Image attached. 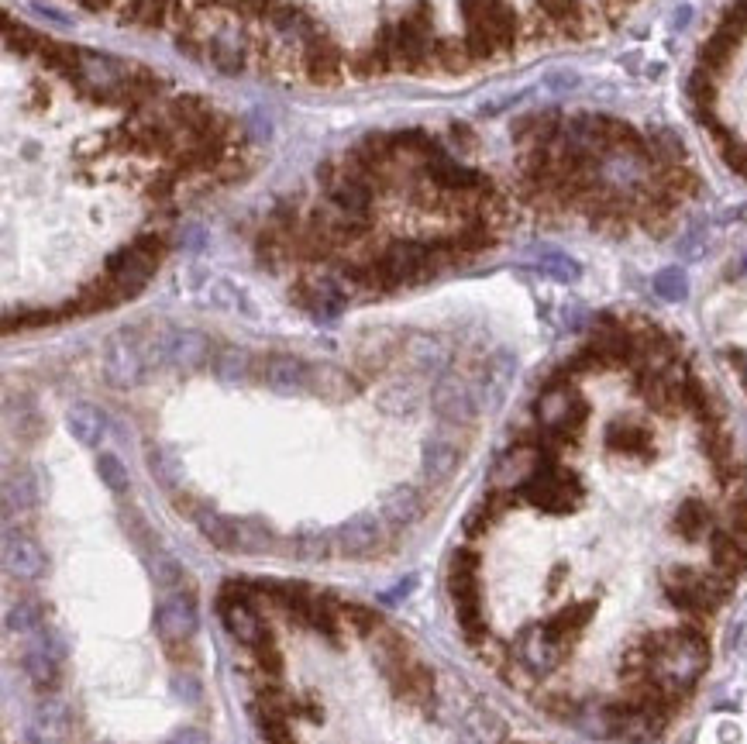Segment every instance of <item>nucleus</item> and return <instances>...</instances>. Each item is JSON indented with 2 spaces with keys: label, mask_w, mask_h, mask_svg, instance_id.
<instances>
[{
  "label": "nucleus",
  "mask_w": 747,
  "mask_h": 744,
  "mask_svg": "<svg viewBox=\"0 0 747 744\" xmlns=\"http://www.w3.org/2000/svg\"><path fill=\"white\" fill-rule=\"evenodd\" d=\"M451 262V252L445 245H393L389 252L379 259V266L372 269V283L379 286H400V283H414V279L434 273L438 266Z\"/></svg>",
  "instance_id": "nucleus-1"
},
{
  "label": "nucleus",
  "mask_w": 747,
  "mask_h": 744,
  "mask_svg": "<svg viewBox=\"0 0 747 744\" xmlns=\"http://www.w3.org/2000/svg\"><path fill=\"white\" fill-rule=\"evenodd\" d=\"M155 266H159V242H155V238H142V242L121 248V252L107 262V286H111L118 300L135 297L138 290H145Z\"/></svg>",
  "instance_id": "nucleus-2"
},
{
  "label": "nucleus",
  "mask_w": 747,
  "mask_h": 744,
  "mask_svg": "<svg viewBox=\"0 0 747 744\" xmlns=\"http://www.w3.org/2000/svg\"><path fill=\"white\" fill-rule=\"evenodd\" d=\"M217 610H221V620H224V627H228V634L231 638H238L241 645L255 648L266 638H272L269 627L262 624L259 614H255L252 600H248V593L241 586H231L228 593L217 596Z\"/></svg>",
  "instance_id": "nucleus-3"
},
{
  "label": "nucleus",
  "mask_w": 747,
  "mask_h": 744,
  "mask_svg": "<svg viewBox=\"0 0 747 744\" xmlns=\"http://www.w3.org/2000/svg\"><path fill=\"white\" fill-rule=\"evenodd\" d=\"M104 376L118 390H131V386L142 383L145 376V355L135 341L128 338V331H118L104 345Z\"/></svg>",
  "instance_id": "nucleus-4"
},
{
  "label": "nucleus",
  "mask_w": 747,
  "mask_h": 744,
  "mask_svg": "<svg viewBox=\"0 0 747 744\" xmlns=\"http://www.w3.org/2000/svg\"><path fill=\"white\" fill-rule=\"evenodd\" d=\"M434 414L448 424H472L479 414V400L472 393V386L458 376H441L431 390Z\"/></svg>",
  "instance_id": "nucleus-5"
},
{
  "label": "nucleus",
  "mask_w": 747,
  "mask_h": 744,
  "mask_svg": "<svg viewBox=\"0 0 747 744\" xmlns=\"http://www.w3.org/2000/svg\"><path fill=\"white\" fill-rule=\"evenodd\" d=\"M317 366H307L297 355H272L262 366V383L279 397H297V393H314Z\"/></svg>",
  "instance_id": "nucleus-6"
},
{
  "label": "nucleus",
  "mask_w": 747,
  "mask_h": 744,
  "mask_svg": "<svg viewBox=\"0 0 747 744\" xmlns=\"http://www.w3.org/2000/svg\"><path fill=\"white\" fill-rule=\"evenodd\" d=\"M155 631L166 645H183L197 634V607H193L190 596L173 593L159 603L155 610Z\"/></svg>",
  "instance_id": "nucleus-7"
},
{
  "label": "nucleus",
  "mask_w": 747,
  "mask_h": 744,
  "mask_svg": "<svg viewBox=\"0 0 747 744\" xmlns=\"http://www.w3.org/2000/svg\"><path fill=\"white\" fill-rule=\"evenodd\" d=\"M383 545V524L372 514H359L334 531V548L345 558H369Z\"/></svg>",
  "instance_id": "nucleus-8"
},
{
  "label": "nucleus",
  "mask_w": 747,
  "mask_h": 744,
  "mask_svg": "<svg viewBox=\"0 0 747 744\" xmlns=\"http://www.w3.org/2000/svg\"><path fill=\"white\" fill-rule=\"evenodd\" d=\"M458 462H462V445L455 438H448V434H431L424 441V448H420V469L434 483H445L458 469Z\"/></svg>",
  "instance_id": "nucleus-9"
},
{
  "label": "nucleus",
  "mask_w": 747,
  "mask_h": 744,
  "mask_svg": "<svg viewBox=\"0 0 747 744\" xmlns=\"http://www.w3.org/2000/svg\"><path fill=\"white\" fill-rule=\"evenodd\" d=\"M4 569L18 579H35L38 572L45 569V555L42 548L31 538H21V534H7L4 541Z\"/></svg>",
  "instance_id": "nucleus-10"
},
{
  "label": "nucleus",
  "mask_w": 747,
  "mask_h": 744,
  "mask_svg": "<svg viewBox=\"0 0 747 744\" xmlns=\"http://www.w3.org/2000/svg\"><path fill=\"white\" fill-rule=\"evenodd\" d=\"M210 359V341L200 331H176L169 328V362L176 369L190 372L200 369Z\"/></svg>",
  "instance_id": "nucleus-11"
},
{
  "label": "nucleus",
  "mask_w": 747,
  "mask_h": 744,
  "mask_svg": "<svg viewBox=\"0 0 747 744\" xmlns=\"http://www.w3.org/2000/svg\"><path fill=\"white\" fill-rule=\"evenodd\" d=\"M66 424H69V431H73V438L87 448H97L100 438L107 434L104 410H97L93 403H73L66 414Z\"/></svg>",
  "instance_id": "nucleus-12"
},
{
  "label": "nucleus",
  "mask_w": 747,
  "mask_h": 744,
  "mask_svg": "<svg viewBox=\"0 0 747 744\" xmlns=\"http://www.w3.org/2000/svg\"><path fill=\"white\" fill-rule=\"evenodd\" d=\"M503 738V720L489 707H472L462 717V741L465 744H496Z\"/></svg>",
  "instance_id": "nucleus-13"
},
{
  "label": "nucleus",
  "mask_w": 747,
  "mask_h": 744,
  "mask_svg": "<svg viewBox=\"0 0 747 744\" xmlns=\"http://www.w3.org/2000/svg\"><path fill=\"white\" fill-rule=\"evenodd\" d=\"M420 514H424V496L410 490V486H400V490H393L383 500V517L393 527H410L414 521H420Z\"/></svg>",
  "instance_id": "nucleus-14"
},
{
  "label": "nucleus",
  "mask_w": 747,
  "mask_h": 744,
  "mask_svg": "<svg viewBox=\"0 0 747 744\" xmlns=\"http://www.w3.org/2000/svg\"><path fill=\"white\" fill-rule=\"evenodd\" d=\"M25 672L38 689H52L59 682V648L38 645L25 655Z\"/></svg>",
  "instance_id": "nucleus-15"
},
{
  "label": "nucleus",
  "mask_w": 747,
  "mask_h": 744,
  "mask_svg": "<svg viewBox=\"0 0 747 744\" xmlns=\"http://www.w3.org/2000/svg\"><path fill=\"white\" fill-rule=\"evenodd\" d=\"M328 197H331V204L338 207V211L345 214V217H362L365 211H369V204H372L369 186H362L359 180L334 183L331 190H328Z\"/></svg>",
  "instance_id": "nucleus-16"
},
{
  "label": "nucleus",
  "mask_w": 747,
  "mask_h": 744,
  "mask_svg": "<svg viewBox=\"0 0 747 744\" xmlns=\"http://www.w3.org/2000/svg\"><path fill=\"white\" fill-rule=\"evenodd\" d=\"M197 527H200V534H204L210 545L235 552V521H231V517L217 514V510H210V507H200L197 510Z\"/></svg>",
  "instance_id": "nucleus-17"
},
{
  "label": "nucleus",
  "mask_w": 747,
  "mask_h": 744,
  "mask_svg": "<svg viewBox=\"0 0 747 744\" xmlns=\"http://www.w3.org/2000/svg\"><path fill=\"white\" fill-rule=\"evenodd\" d=\"M307 620L310 627H314L321 638L328 641H338V631H341V607H334V603L328 600V596H314L307 607Z\"/></svg>",
  "instance_id": "nucleus-18"
},
{
  "label": "nucleus",
  "mask_w": 747,
  "mask_h": 744,
  "mask_svg": "<svg viewBox=\"0 0 747 744\" xmlns=\"http://www.w3.org/2000/svg\"><path fill=\"white\" fill-rule=\"evenodd\" d=\"M35 500H38L35 476H31L28 469H18L4 479V510L7 514H11V510H28Z\"/></svg>",
  "instance_id": "nucleus-19"
},
{
  "label": "nucleus",
  "mask_w": 747,
  "mask_h": 744,
  "mask_svg": "<svg viewBox=\"0 0 747 744\" xmlns=\"http://www.w3.org/2000/svg\"><path fill=\"white\" fill-rule=\"evenodd\" d=\"M307 307L314 310L317 317H334L345 307V290H341L334 279H317L307 290Z\"/></svg>",
  "instance_id": "nucleus-20"
},
{
  "label": "nucleus",
  "mask_w": 747,
  "mask_h": 744,
  "mask_svg": "<svg viewBox=\"0 0 747 744\" xmlns=\"http://www.w3.org/2000/svg\"><path fill=\"white\" fill-rule=\"evenodd\" d=\"M248 369H252V355L245 348H224L214 359V372L221 383H241L248 376Z\"/></svg>",
  "instance_id": "nucleus-21"
},
{
  "label": "nucleus",
  "mask_w": 747,
  "mask_h": 744,
  "mask_svg": "<svg viewBox=\"0 0 747 744\" xmlns=\"http://www.w3.org/2000/svg\"><path fill=\"white\" fill-rule=\"evenodd\" d=\"M272 545V534L262 521H235V552L262 555Z\"/></svg>",
  "instance_id": "nucleus-22"
},
{
  "label": "nucleus",
  "mask_w": 747,
  "mask_h": 744,
  "mask_svg": "<svg viewBox=\"0 0 747 744\" xmlns=\"http://www.w3.org/2000/svg\"><path fill=\"white\" fill-rule=\"evenodd\" d=\"M149 469H152V476L159 479L162 486H176V483H180V476H183L180 455H176L169 445H155L152 448V452H149Z\"/></svg>",
  "instance_id": "nucleus-23"
},
{
  "label": "nucleus",
  "mask_w": 747,
  "mask_h": 744,
  "mask_svg": "<svg viewBox=\"0 0 747 744\" xmlns=\"http://www.w3.org/2000/svg\"><path fill=\"white\" fill-rule=\"evenodd\" d=\"M334 545V538H328L324 531H300L297 538L290 541V552L300 562H317V558H328Z\"/></svg>",
  "instance_id": "nucleus-24"
},
{
  "label": "nucleus",
  "mask_w": 747,
  "mask_h": 744,
  "mask_svg": "<svg viewBox=\"0 0 747 744\" xmlns=\"http://www.w3.org/2000/svg\"><path fill=\"white\" fill-rule=\"evenodd\" d=\"M38 627H42V610H38L35 600H18L7 610V631L11 634H31Z\"/></svg>",
  "instance_id": "nucleus-25"
},
{
  "label": "nucleus",
  "mask_w": 747,
  "mask_h": 744,
  "mask_svg": "<svg viewBox=\"0 0 747 744\" xmlns=\"http://www.w3.org/2000/svg\"><path fill=\"white\" fill-rule=\"evenodd\" d=\"M97 472H100V479H104V486H107V490H111V493H128L131 479H128V469H124V462L118 459V455L100 452V459H97Z\"/></svg>",
  "instance_id": "nucleus-26"
},
{
  "label": "nucleus",
  "mask_w": 747,
  "mask_h": 744,
  "mask_svg": "<svg viewBox=\"0 0 747 744\" xmlns=\"http://www.w3.org/2000/svg\"><path fill=\"white\" fill-rule=\"evenodd\" d=\"M655 293L661 300H686L689 293V279L682 269H661V273L655 276Z\"/></svg>",
  "instance_id": "nucleus-27"
},
{
  "label": "nucleus",
  "mask_w": 747,
  "mask_h": 744,
  "mask_svg": "<svg viewBox=\"0 0 747 744\" xmlns=\"http://www.w3.org/2000/svg\"><path fill=\"white\" fill-rule=\"evenodd\" d=\"M341 620H348V624H352L362 638H372V634L383 627V617H379L376 610H369V607H359V603H348V607H341Z\"/></svg>",
  "instance_id": "nucleus-28"
},
{
  "label": "nucleus",
  "mask_w": 747,
  "mask_h": 744,
  "mask_svg": "<svg viewBox=\"0 0 747 744\" xmlns=\"http://www.w3.org/2000/svg\"><path fill=\"white\" fill-rule=\"evenodd\" d=\"M541 269L551 279H562V283H572V279H579V262L568 259V255H562V252L541 255Z\"/></svg>",
  "instance_id": "nucleus-29"
},
{
  "label": "nucleus",
  "mask_w": 747,
  "mask_h": 744,
  "mask_svg": "<svg viewBox=\"0 0 747 744\" xmlns=\"http://www.w3.org/2000/svg\"><path fill=\"white\" fill-rule=\"evenodd\" d=\"M252 655H255V669L266 672V676H279V669H283V655H279L276 641L266 638L262 645L252 648Z\"/></svg>",
  "instance_id": "nucleus-30"
},
{
  "label": "nucleus",
  "mask_w": 747,
  "mask_h": 744,
  "mask_svg": "<svg viewBox=\"0 0 747 744\" xmlns=\"http://www.w3.org/2000/svg\"><path fill=\"white\" fill-rule=\"evenodd\" d=\"M210 304L221 307V310H238L245 300H241V293L235 290V286L224 283V279H217V283H210Z\"/></svg>",
  "instance_id": "nucleus-31"
},
{
  "label": "nucleus",
  "mask_w": 747,
  "mask_h": 744,
  "mask_svg": "<svg viewBox=\"0 0 747 744\" xmlns=\"http://www.w3.org/2000/svg\"><path fill=\"white\" fill-rule=\"evenodd\" d=\"M38 724L45 727V734H62V727H66V710H62L59 703H42V707H38Z\"/></svg>",
  "instance_id": "nucleus-32"
},
{
  "label": "nucleus",
  "mask_w": 747,
  "mask_h": 744,
  "mask_svg": "<svg viewBox=\"0 0 747 744\" xmlns=\"http://www.w3.org/2000/svg\"><path fill=\"white\" fill-rule=\"evenodd\" d=\"M166 744H210V738L200 731V727H180V731H176Z\"/></svg>",
  "instance_id": "nucleus-33"
},
{
  "label": "nucleus",
  "mask_w": 747,
  "mask_h": 744,
  "mask_svg": "<svg viewBox=\"0 0 747 744\" xmlns=\"http://www.w3.org/2000/svg\"><path fill=\"white\" fill-rule=\"evenodd\" d=\"M727 359H730V366H734L737 379H741V386L747 390V348H730Z\"/></svg>",
  "instance_id": "nucleus-34"
},
{
  "label": "nucleus",
  "mask_w": 747,
  "mask_h": 744,
  "mask_svg": "<svg viewBox=\"0 0 747 744\" xmlns=\"http://www.w3.org/2000/svg\"><path fill=\"white\" fill-rule=\"evenodd\" d=\"M173 689H176V696H186L190 703H197V682H193L190 676H176L173 679Z\"/></svg>",
  "instance_id": "nucleus-35"
},
{
  "label": "nucleus",
  "mask_w": 747,
  "mask_h": 744,
  "mask_svg": "<svg viewBox=\"0 0 747 744\" xmlns=\"http://www.w3.org/2000/svg\"><path fill=\"white\" fill-rule=\"evenodd\" d=\"M414 586H417V576H410V579H403L400 586L393 589V593H386V600H400V596H410L414 593Z\"/></svg>",
  "instance_id": "nucleus-36"
}]
</instances>
